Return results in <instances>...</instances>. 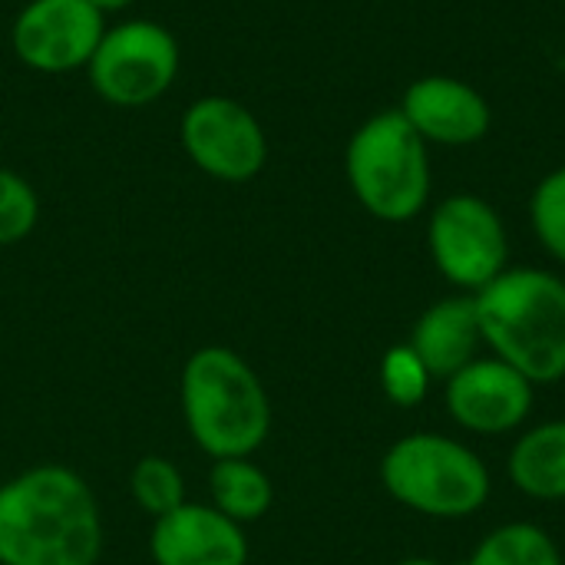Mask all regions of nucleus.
Returning a JSON list of instances; mask_svg holds the SVG:
<instances>
[{"label": "nucleus", "instance_id": "f257e3e1", "mask_svg": "<svg viewBox=\"0 0 565 565\" xmlns=\"http://www.w3.org/2000/svg\"><path fill=\"white\" fill-rule=\"evenodd\" d=\"M103 543L96 493L76 470L40 463L0 483V565H96Z\"/></svg>", "mask_w": 565, "mask_h": 565}, {"label": "nucleus", "instance_id": "f03ea898", "mask_svg": "<svg viewBox=\"0 0 565 565\" xmlns=\"http://www.w3.org/2000/svg\"><path fill=\"white\" fill-rule=\"evenodd\" d=\"M477 298L483 344L530 384L565 377V281L543 268H507Z\"/></svg>", "mask_w": 565, "mask_h": 565}, {"label": "nucleus", "instance_id": "7ed1b4c3", "mask_svg": "<svg viewBox=\"0 0 565 565\" xmlns=\"http://www.w3.org/2000/svg\"><path fill=\"white\" fill-rule=\"evenodd\" d=\"M182 420L212 460L252 457L271 434V401L255 367L232 348L209 344L182 367Z\"/></svg>", "mask_w": 565, "mask_h": 565}, {"label": "nucleus", "instance_id": "20e7f679", "mask_svg": "<svg viewBox=\"0 0 565 565\" xmlns=\"http://www.w3.org/2000/svg\"><path fill=\"white\" fill-rule=\"evenodd\" d=\"M354 199L381 222H411L430 199V156L420 132L401 109L361 122L344 152Z\"/></svg>", "mask_w": 565, "mask_h": 565}, {"label": "nucleus", "instance_id": "39448f33", "mask_svg": "<svg viewBox=\"0 0 565 565\" xmlns=\"http://www.w3.org/2000/svg\"><path fill=\"white\" fill-rule=\"evenodd\" d=\"M381 483L401 507L434 520L473 516L493 490L487 463L444 434H411L391 444L381 460Z\"/></svg>", "mask_w": 565, "mask_h": 565}, {"label": "nucleus", "instance_id": "423d86ee", "mask_svg": "<svg viewBox=\"0 0 565 565\" xmlns=\"http://www.w3.org/2000/svg\"><path fill=\"white\" fill-rule=\"evenodd\" d=\"M86 70L99 99L119 109H139L172 86L179 73V43L152 20H126L106 26Z\"/></svg>", "mask_w": 565, "mask_h": 565}, {"label": "nucleus", "instance_id": "0eeeda50", "mask_svg": "<svg viewBox=\"0 0 565 565\" xmlns=\"http://www.w3.org/2000/svg\"><path fill=\"white\" fill-rule=\"evenodd\" d=\"M427 248L437 271L463 295L483 291L510 268V238L500 212L470 192L447 195L434 209Z\"/></svg>", "mask_w": 565, "mask_h": 565}, {"label": "nucleus", "instance_id": "6e6552de", "mask_svg": "<svg viewBox=\"0 0 565 565\" xmlns=\"http://www.w3.org/2000/svg\"><path fill=\"white\" fill-rule=\"evenodd\" d=\"M182 149L212 179L248 182L268 162V139L248 106L232 96H202L182 116Z\"/></svg>", "mask_w": 565, "mask_h": 565}, {"label": "nucleus", "instance_id": "1a4fd4ad", "mask_svg": "<svg viewBox=\"0 0 565 565\" xmlns=\"http://www.w3.org/2000/svg\"><path fill=\"white\" fill-rule=\"evenodd\" d=\"M93 0H30L10 30L20 63L36 73H70L89 63L106 23Z\"/></svg>", "mask_w": 565, "mask_h": 565}, {"label": "nucleus", "instance_id": "9d476101", "mask_svg": "<svg viewBox=\"0 0 565 565\" xmlns=\"http://www.w3.org/2000/svg\"><path fill=\"white\" fill-rule=\"evenodd\" d=\"M533 387L513 364L493 358H477L447 377L444 404L457 427L483 437H500L516 427L533 411Z\"/></svg>", "mask_w": 565, "mask_h": 565}, {"label": "nucleus", "instance_id": "9b49d317", "mask_svg": "<svg viewBox=\"0 0 565 565\" xmlns=\"http://www.w3.org/2000/svg\"><path fill=\"white\" fill-rule=\"evenodd\" d=\"M397 109L407 116V122L420 132L427 146H473L493 126V109L487 96L477 86L447 73L414 79L404 89Z\"/></svg>", "mask_w": 565, "mask_h": 565}, {"label": "nucleus", "instance_id": "f8f14e48", "mask_svg": "<svg viewBox=\"0 0 565 565\" xmlns=\"http://www.w3.org/2000/svg\"><path fill=\"white\" fill-rule=\"evenodd\" d=\"M149 556L156 565H248L245 526L205 503H182L152 520Z\"/></svg>", "mask_w": 565, "mask_h": 565}, {"label": "nucleus", "instance_id": "ddd939ff", "mask_svg": "<svg viewBox=\"0 0 565 565\" xmlns=\"http://www.w3.org/2000/svg\"><path fill=\"white\" fill-rule=\"evenodd\" d=\"M427 371L440 381L454 377L460 367L477 361V351L483 344L477 298L473 295H450L434 301L414 324L407 341Z\"/></svg>", "mask_w": 565, "mask_h": 565}, {"label": "nucleus", "instance_id": "4468645a", "mask_svg": "<svg viewBox=\"0 0 565 565\" xmlns=\"http://www.w3.org/2000/svg\"><path fill=\"white\" fill-rule=\"evenodd\" d=\"M507 473L530 500H565V420H546L526 430L510 450Z\"/></svg>", "mask_w": 565, "mask_h": 565}, {"label": "nucleus", "instance_id": "2eb2a0df", "mask_svg": "<svg viewBox=\"0 0 565 565\" xmlns=\"http://www.w3.org/2000/svg\"><path fill=\"white\" fill-rule=\"evenodd\" d=\"M209 493H212V507L228 520H235L238 526L262 520L275 503L271 477L248 457L215 460L209 470Z\"/></svg>", "mask_w": 565, "mask_h": 565}, {"label": "nucleus", "instance_id": "dca6fc26", "mask_svg": "<svg viewBox=\"0 0 565 565\" xmlns=\"http://www.w3.org/2000/svg\"><path fill=\"white\" fill-rule=\"evenodd\" d=\"M467 565H563V553L543 526L507 523L477 543Z\"/></svg>", "mask_w": 565, "mask_h": 565}, {"label": "nucleus", "instance_id": "f3484780", "mask_svg": "<svg viewBox=\"0 0 565 565\" xmlns=\"http://www.w3.org/2000/svg\"><path fill=\"white\" fill-rule=\"evenodd\" d=\"M129 493H132L136 507L146 516L159 520V516H166V513H172L175 507L185 503V477L172 460L149 454L132 467Z\"/></svg>", "mask_w": 565, "mask_h": 565}, {"label": "nucleus", "instance_id": "a211bd4d", "mask_svg": "<svg viewBox=\"0 0 565 565\" xmlns=\"http://www.w3.org/2000/svg\"><path fill=\"white\" fill-rule=\"evenodd\" d=\"M434 374L411 344H394L381 361V391L397 407H417L430 394Z\"/></svg>", "mask_w": 565, "mask_h": 565}, {"label": "nucleus", "instance_id": "6ab92c4d", "mask_svg": "<svg viewBox=\"0 0 565 565\" xmlns=\"http://www.w3.org/2000/svg\"><path fill=\"white\" fill-rule=\"evenodd\" d=\"M530 222L540 245L565 265V166L540 179L530 199Z\"/></svg>", "mask_w": 565, "mask_h": 565}, {"label": "nucleus", "instance_id": "aec40b11", "mask_svg": "<svg viewBox=\"0 0 565 565\" xmlns=\"http://www.w3.org/2000/svg\"><path fill=\"white\" fill-rule=\"evenodd\" d=\"M40 218V202L33 185L13 169L0 166V248L23 242Z\"/></svg>", "mask_w": 565, "mask_h": 565}, {"label": "nucleus", "instance_id": "412c9836", "mask_svg": "<svg viewBox=\"0 0 565 565\" xmlns=\"http://www.w3.org/2000/svg\"><path fill=\"white\" fill-rule=\"evenodd\" d=\"M136 0H93V7L96 10H103V13H119V10H126V7H132Z\"/></svg>", "mask_w": 565, "mask_h": 565}, {"label": "nucleus", "instance_id": "4be33fe9", "mask_svg": "<svg viewBox=\"0 0 565 565\" xmlns=\"http://www.w3.org/2000/svg\"><path fill=\"white\" fill-rule=\"evenodd\" d=\"M394 565H447V563L430 559V556H411V559H401V563H394Z\"/></svg>", "mask_w": 565, "mask_h": 565}]
</instances>
